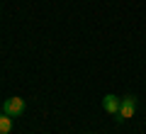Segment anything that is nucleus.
I'll return each mask as SVG.
<instances>
[{
	"mask_svg": "<svg viewBox=\"0 0 146 134\" xmlns=\"http://www.w3.org/2000/svg\"><path fill=\"white\" fill-rule=\"evenodd\" d=\"M136 98L134 95H127V98H122V105H119V112L115 115V119L117 122H124V119H129V117H134V112H136Z\"/></svg>",
	"mask_w": 146,
	"mask_h": 134,
	"instance_id": "1",
	"label": "nucleus"
},
{
	"mask_svg": "<svg viewBox=\"0 0 146 134\" xmlns=\"http://www.w3.org/2000/svg\"><path fill=\"white\" fill-rule=\"evenodd\" d=\"M3 112L10 115V117H20V115H25V98H17V95L7 98L5 103H3Z\"/></svg>",
	"mask_w": 146,
	"mask_h": 134,
	"instance_id": "2",
	"label": "nucleus"
},
{
	"mask_svg": "<svg viewBox=\"0 0 146 134\" xmlns=\"http://www.w3.org/2000/svg\"><path fill=\"white\" fill-rule=\"evenodd\" d=\"M119 105H122V98H117L115 93H107L102 98V107H105V112H110V115L119 112Z\"/></svg>",
	"mask_w": 146,
	"mask_h": 134,
	"instance_id": "3",
	"label": "nucleus"
},
{
	"mask_svg": "<svg viewBox=\"0 0 146 134\" xmlns=\"http://www.w3.org/2000/svg\"><path fill=\"white\" fill-rule=\"evenodd\" d=\"M10 132H12V117L5 115L0 107V134H10Z\"/></svg>",
	"mask_w": 146,
	"mask_h": 134,
	"instance_id": "4",
	"label": "nucleus"
}]
</instances>
